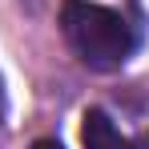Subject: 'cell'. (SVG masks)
Wrapping results in <instances>:
<instances>
[{
	"label": "cell",
	"mask_w": 149,
	"mask_h": 149,
	"mask_svg": "<svg viewBox=\"0 0 149 149\" xmlns=\"http://www.w3.org/2000/svg\"><path fill=\"white\" fill-rule=\"evenodd\" d=\"M61 32L89 69H121L137 49L133 24L121 12L89 0H69L61 8Z\"/></svg>",
	"instance_id": "cell-1"
},
{
	"label": "cell",
	"mask_w": 149,
	"mask_h": 149,
	"mask_svg": "<svg viewBox=\"0 0 149 149\" xmlns=\"http://www.w3.org/2000/svg\"><path fill=\"white\" fill-rule=\"evenodd\" d=\"M0 113H4V101H0Z\"/></svg>",
	"instance_id": "cell-4"
},
{
	"label": "cell",
	"mask_w": 149,
	"mask_h": 149,
	"mask_svg": "<svg viewBox=\"0 0 149 149\" xmlns=\"http://www.w3.org/2000/svg\"><path fill=\"white\" fill-rule=\"evenodd\" d=\"M81 141H85V149H137L129 137H121V129L109 121V113H101V109H89L85 113Z\"/></svg>",
	"instance_id": "cell-2"
},
{
	"label": "cell",
	"mask_w": 149,
	"mask_h": 149,
	"mask_svg": "<svg viewBox=\"0 0 149 149\" xmlns=\"http://www.w3.org/2000/svg\"><path fill=\"white\" fill-rule=\"evenodd\" d=\"M32 149H65L61 141H49V137H40V141H32Z\"/></svg>",
	"instance_id": "cell-3"
}]
</instances>
